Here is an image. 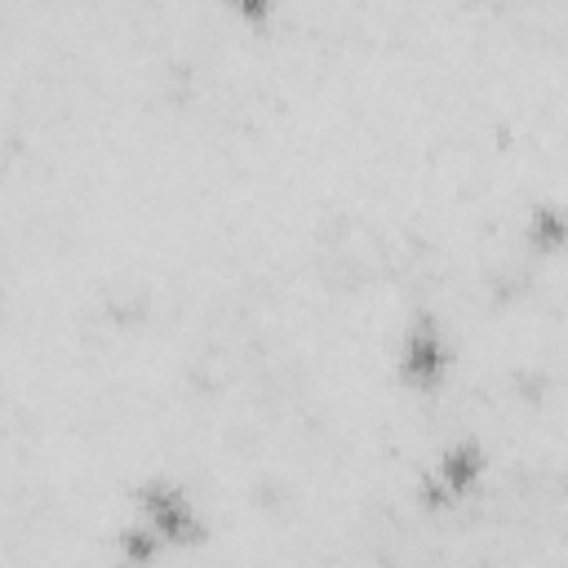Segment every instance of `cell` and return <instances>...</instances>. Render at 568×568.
Listing matches in <instances>:
<instances>
[{
    "label": "cell",
    "mask_w": 568,
    "mask_h": 568,
    "mask_svg": "<svg viewBox=\"0 0 568 568\" xmlns=\"http://www.w3.org/2000/svg\"><path fill=\"white\" fill-rule=\"evenodd\" d=\"M138 519L164 541V546H195L204 541V515L195 506V497L186 488H178L173 479H146L133 493Z\"/></svg>",
    "instance_id": "6da1fadb"
},
{
    "label": "cell",
    "mask_w": 568,
    "mask_h": 568,
    "mask_svg": "<svg viewBox=\"0 0 568 568\" xmlns=\"http://www.w3.org/2000/svg\"><path fill=\"white\" fill-rule=\"evenodd\" d=\"M395 368L408 386L417 390H430L448 377L453 368V346L444 337V328L430 320V315H413L404 337H399V351H395Z\"/></svg>",
    "instance_id": "7a4b0ae2"
},
{
    "label": "cell",
    "mask_w": 568,
    "mask_h": 568,
    "mask_svg": "<svg viewBox=\"0 0 568 568\" xmlns=\"http://www.w3.org/2000/svg\"><path fill=\"white\" fill-rule=\"evenodd\" d=\"M484 475H488V453L479 448V439H453V444L439 448L435 470L422 484V501L444 506V501L470 497L484 484Z\"/></svg>",
    "instance_id": "3957f363"
},
{
    "label": "cell",
    "mask_w": 568,
    "mask_h": 568,
    "mask_svg": "<svg viewBox=\"0 0 568 568\" xmlns=\"http://www.w3.org/2000/svg\"><path fill=\"white\" fill-rule=\"evenodd\" d=\"M524 235L537 253H555L568 244V209L564 204H537L528 209V222H524Z\"/></svg>",
    "instance_id": "277c9868"
},
{
    "label": "cell",
    "mask_w": 568,
    "mask_h": 568,
    "mask_svg": "<svg viewBox=\"0 0 568 568\" xmlns=\"http://www.w3.org/2000/svg\"><path fill=\"white\" fill-rule=\"evenodd\" d=\"M115 550H120V559H124V564L146 568V564H155V555L164 550V541H160V537H155V532L133 515V519L115 532Z\"/></svg>",
    "instance_id": "5b68a950"
}]
</instances>
